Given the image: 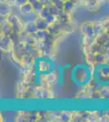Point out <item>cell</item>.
<instances>
[{"instance_id": "277c9868", "label": "cell", "mask_w": 109, "mask_h": 122, "mask_svg": "<svg viewBox=\"0 0 109 122\" xmlns=\"http://www.w3.org/2000/svg\"><path fill=\"white\" fill-rule=\"evenodd\" d=\"M35 23H36L37 28L38 30H46L50 26L47 20L45 18H42V17H40V18L37 19Z\"/></svg>"}, {"instance_id": "7a4b0ae2", "label": "cell", "mask_w": 109, "mask_h": 122, "mask_svg": "<svg viewBox=\"0 0 109 122\" xmlns=\"http://www.w3.org/2000/svg\"><path fill=\"white\" fill-rule=\"evenodd\" d=\"M55 69V62L47 57H38L34 61L35 79L38 81L42 75L52 73Z\"/></svg>"}, {"instance_id": "30bf717a", "label": "cell", "mask_w": 109, "mask_h": 122, "mask_svg": "<svg viewBox=\"0 0 109 122\" xmlns=\"http://www.w3.org/2000/svg\"><path fill=\"white\" fill-rule=\"evenodd\" d=\"M49 14H50V7H44L40 11V16L42 18H46Z\"/></svg>"}, {"instance_id": "9a60e30c", "label": "cell", "mask_w": 109, "mask_h": 122, "mask_svg": "<svg viewBox=\"0 0 109 122\" xmlns=\"http://www.w3.org/2000/svg\"><path fill=\"white\" fill-rule=\"evenodd\" d=\"M16 3L20 6H22L24 4H25V3H28V0H16Z\"/></svg>"}, {"instance_id": "8fae6325", "label": "cell", "mask_w": 109, "mask_h": 122, "mask_svg": "<svg viewBox=\"0 0 109 122\" xmlns=\"http://www.w3.org/2000/svg\"><path fill=\"white\" fill-rule=\"evenodd\" d=\"M46 20H47V22H48L49 24H52L55 22V15H52V14H49L48 15H47V17L45 18Z\"/></svg>"}, {"instance_id": "3957f363", "label": "cell", "mask_w": 109, "mask_h": 122, "mask_svg": "<svg viewBox=\"0 0 109 122\" xmlns=\"http://www.w3.org/2000/svg\"><path fill=\"white\" fill-rule=\"evenodd\" d=\"M93 79L94 82L99 86L106 87L109 86V64H98L93 72Z\"/></svg>"}, {"instance_id": "2e32d148", "label": "cell", "mask_w": 109, "mask_h": 122, "mask_svg": "<svg viewBox=\"0 0 109 122\" xmlns=\"http://www.w3.org/2000/svg\"><path fill=\"white\" fill-rule=\"evenodd\" d=\"M72 64H65V65L64 66V69H67V68H72Z\"/></svg>"}, {"instance_id": "ac0fdd59", "label": "cell", "mask_w": 109, "mask_h": 122, "mask_svg": "<svg viewBox=\"0 0 109 122\" xmlns=\"http://www.w3.org/2000/svg\"><path fill=\"white\" fill-rule=\"evenodd\" d=\"M57 1H59V0H50V2H51V3H53V4H54V3H56Z\"/></svg>"}, {"instance_id": "d6986e66", "label": "cell", "mask_w": 109, "mask_h": 122, "mask_svg": "<svg viewBox=\"0 0 109 122\" xmlns=\"http://www.w3.org/2000/svg\"><path fill=\"white\" fill-rule=\"evenodd\" d=\"M62 1H63V2H64H64H67V1H68V0H62Z\"/></svg>"}, {"instance_id": "5b68a950", "label": "cell", "mask_w": 109, "mask_h": 122, "mask_svg": "<svg viewBox=\"0 0 109 122\" xmlns=\"http://www.w3.org/2000/svg\"><path fill=\"white\" fill-rule=\"evenodd\" d=\"M38 30L37 28L36 23L34 22H30L29 24H27L26 26H25V31L28 33H37V31Z\"/></svg>"}, {"instance_id": "ba28073f", "label": "cell", "mask_w": 109, "mask_h": 122, "mask_svg": "<svg viewBox=\"0 0 109 122\" xmlns=\"http://www.w3.org/2000/svg\"><path fill=\"white\" fill-rule=\"evenodd\" d=\"M33 8L34 10L35 11H37V12H40L43 9V7H44V6H43L42 3L41 1H39V0H37L35 3H33Z\"/></svg>"}, {"instance_id": "5bb4252c", "label": "cell", "mask_w": 109, "mask_h": 122, "mask_svg": "<svg viewBox=\"0 0 109 122\" xmlns=\"http://www.w3.org/2000/svg\"><path fill=\"white\" fill-rule=\"evenodd\" d=\"M53 5H55L58 9L63 8V7H64V2H63L62 0H59V1H57L56 3H54Z\"/></svg>"}, {"instance_id": "52a82bcc", "label": "cell", "mask_w": 109, "mask_h": 122, "mask_svg": "<svg viewBox=\"0 0 109 122\" xmlns=\"http://www.w3.org/2000/svg\"><path fill=\"white\" fill-rule=\"evenodd\" d=\"M33 5L31 4L30 3H29V2H28L27 3H25V4L21 6V11H22L23 13H25V14H28V13H30L31 11H33Z\"/></svg>"}, {"instance_id": "7c38bea8", "label": "cell", "mask_w": 109, "mask_h": 122, "mask_svg": "<svg viewBox=\"0 0 109 122\" xmlns=\"http://www.w3.org/2000/svg\"><path fill=\"white\" fill-rule=\"evenodd\" d=\"M36 34L39 38H43L46 37V31L45 30H37Z\"/></svg>"}, {"instance_id": "6da1fadb", "label": "cell", "mask_w": 109, "mask_h": 122, "mask_svg": "<svg viewBox=\"0 0 109 122\" xmlns=\"http://www.w3.org/2000/svg\"><path fill=\"white\" fill-rule=\"evenodd\" d=\"M92 73L88 66L85 64H78L71 69V80L79 87H83L90 83Z\"/></svg>"}, {"instance_id": "8992f818", "label": "cell", "mask_w": 109, "mask_h": 122, "mask_svg": "<svg viewBox=\"0 0 109 122\" xmlns=\"http://www.w3.org/2000/svg\"><path fill=\"white\" fill-rule=\"evenodd\" d=\"M64 68L62 65L58 66V84L59 86H62L64 83Z\"/></svg>"}, {"instance_id": "4fadbf2b", "label": "cell", "mask_w": 109, "mask_h": 122, "mask_svg": "<svg viewBox=\"0 0 109 122\" xmlns=\"http://www.w3.org/2000/svg\"><path fill=\"white\" fill-rule=\"evenodd\" d=\"M50 13L52 15H57V13H58V8L55 5L51 6V7H50Z\"/></svg>"}, {"instance_id": "9c48e42d", "label": "cell", "mask_w": 109, "mask_h": 122, "mask_svg": "<svg viewBox=\"0 0 109 122\" xmlns=\"http://www.w3.org/2000/svg\"><path fill=\"white\" fill-rule=\"evenodd\" d=\"M73 2H71L70 0H68V1L64 2V7H63V9H64L66 12L70 11L71 10L73 9Z\"/></svg>"}, {"instance_id": "e0dca14e", "label": "cell", "mask_w": 109, "mask_h": 122, "mask_svg": "<svg viewBox=\"0 0 109 122\" xmlns=\"http://www.w3.org/2000/svg\"><path fill=\"white\" fill-rule=\"evenodd\" d=\"M36 1H37V0H28V2H29V3H30L31 4H33V3H35Z\"/></svg>"}]
</instances>
